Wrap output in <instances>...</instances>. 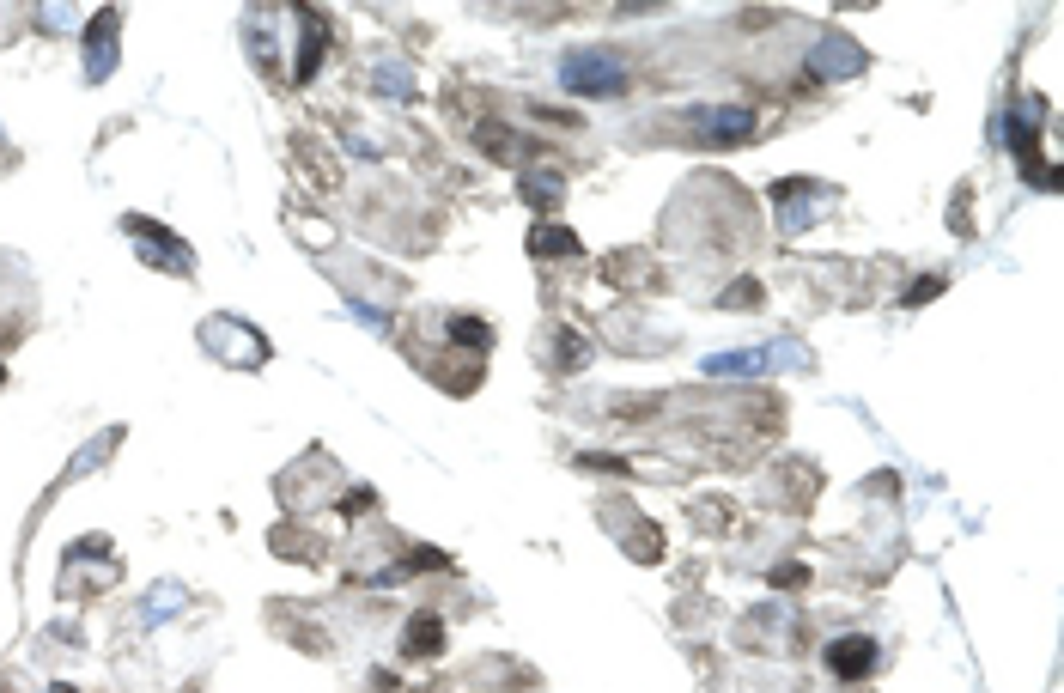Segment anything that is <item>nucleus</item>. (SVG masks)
<instances>
[{"label":"nucleus","mask_w":1064,"mask_h":693,"mask_svg":"<svg viewBox=\"0 0 1064 693\" xmlns=\"http://www.w3.org/2000/svg\"><path fill=\"white\" fill-rule=\"evenodd\" d=\"M560 80H566V92L608 98V92H621V86H627V61H621V55H608V49H584V55H566Z\"/></svg>","instance_id":"1"},{"label":"nucleus","mask_w":1064,"mask_h":693,"mask_svg":"<svg viewBox=\"0 0 1064 693\" xmlns=\"http://www.w3.org/2000/svg\"><path fill=\"white\" fill-rule=\"evenodd\" d=\"M694 134H700L706 146L748 140V134H754V110H742V104H706V110H694Z\"/></svg>","instance_id":"2"},{"label":"nucleus","mask_w":1064,"mask_h":693,"mask_svg":"<svg viewBox=\"0 0 1064 693\" xmlns=\"http://www.w3.org/2000/svg\"><path fill=\"white\" fill-rule=\"evenodd\" d=\"M201 341H207V347H225L219 359H232V365H262V359H268L262 335H250V329L232 323V317H213V323L201 329Z\"/></svg>","instance_id":"3"},{"label":"nucleus","mask_w":1064,"mask_h":693,"mask_svg":"<svg viewBox=\"0 0 1064 693\" xmlns=\"http://www.w3.org/2000/svg\"><path fill=\"white\" fill-rule=\"evenodd\" d=\"M116 31H122V13H116V7H104L98 25L86 31V80H92V86L116 73Z\"/></svg>","instance_id":"4"},{"label":"nucleus","mask_w":1064,"mask_h":693,"mask_svg":"<svg viewBox=\"0 0 1064 693\" xmlns=\"http://www.w3.org/2000/svg\"><path fill=\"white\" fill-rule=\"evenodd\" d=\"M128 225V238H140V250H159L152 262L159 268H171V274H195V256H189V244H177L171 231H159L152 219H122Z\"/></svg>","instance_id":"5"},{"label":"nucleus","mask_w":1064,"mask_h":693,"mask_svg":"<svg viewBox=\"0 0 1064 693\" xmlns=\"http://www.w3.org/2000/svg\"><path fill=\"white\" fill-rule=\"evenodd\" d=\"M827 669L840 675V681H858V675H870V669H876V639H864V633H846V639H833V645H827Z\"/></svg>","instance_id":"6"},{"label":"nucleus","mask_w":1064,"mask_h":693,"mask_svg":"<svg viewBox=\"0 0 1064 693\" xmlns=\"http://www.w3.org/2000/svg\"><path fill=\"white\" fill-rule=\"evenodd\" d=\"M298 25H304V49H298V80H311L317 61H323V43H329V19L317 7H298Z\"/></svg>","instance_id":"7"},{"label":"nucleus","mask_w":1064,"mask_h":693,"mask_svg":"<svg viewBox=\"0 0 1064 693\" xmlns=\"http://www.w3.org/2000/svg\"><path fill=\"white\" fill-rule=\"evenodd\" d=\"M402 645H408V657H432V651H444V627H438V614H414L408 633H402Z\"/></svg>","instance_id":"8"},{"label":"nucleus","mask_w":1064,"mask_h":693,"mask_svg":"<svg viewBox=\"0 0 1064 693\" xmlns=\"http://www.w3.org/2000/svg\"><path fill=\"white\" fill-rule=\"evenodd\" d=\"M773 365V353H760V347H748V353H718V359H706V371L712 377H754V371H767Z\"/></svg>","instance_id":"9"},{"label":"nucleus","mask_w":1064,"mask_h":693,"mask_svg":"<svg viewBox=\"0 0 1064 693\" xmlns=\"http://www.w3.org/2000/svg\"><path fill=\"white\" fill-rule=\"evenodd\" d=\"M529 256L566 262V256H578V238H572V231H560V225H542V231H529Z\"/></svg>","instance_id":"10"},{"label":"nucleus","mask_w":1064,"mask_h":693,"mask_svg":"<svg viewBox=\"0 0 1064 693\" xmlns=\"http://www.w3.org/2000/svg\"><path fill=\"white\" fill-rule=\"evenodd\" d=\"M858 67H864L858 43H821L815 49V73H858Z\"/></svg>","instance_id":"11"},{"label":"nucleus","mask_w":1064,"mask_h":693,"mask_svg":"<svg viewBox=\"0 0 1064 693\" xmlns=\"http://www.w3.org/2000/svg\"><path fill=\"white\" fill-rule=\"evenodd\" d=\"M560 195H566V183H560L554 171H542V177H523V201H529V207L542 201V213H554V207H560Z\"/></svg>","instance_id":"12"},{"label":"nucleus","mask_w":1064,"mask_h":693,"mask_svg":"<svg viewBox=\"0 0 1064 693\" xmlns=\"http://www.w3.org/2000/svg\"><path fill=\"white\" fill-rule=\"evenodd\" d=\"M450 335L463 341V347H481V353L493 347V329H487V323H469V317H463V323H450Z\"/></svg>","instance_id":"13"},{"label":"nucleus","mask_w":1064,"mask_h":693,"mask_svg":"<svg viewBox=\"0 0 1064 693\" xmlns=\"http://www.w3.org/2000/svg\"><path fill=\"white\" fill-rule=\"evenodd\" d=\"M937 292H943V280H919V286L906 292V304H925V298H937Z\"/></svg>","instance_id":"14"},{"label":"nucleus","mask_w":1064,"mask_h":693,"mask_svg":"<svg viewBox=\"0 0 1064 693\" xmlns=\"http://www.w3.org/2000/svg\"><path fill=\"white\" fill-rule=\"evenodd\" d=\"M49 693H73V687H49Z\"/></svg>","instance_id":"15"}]
</instances>
